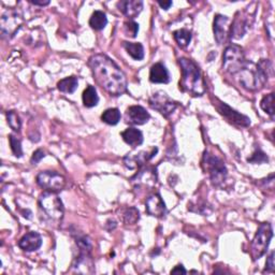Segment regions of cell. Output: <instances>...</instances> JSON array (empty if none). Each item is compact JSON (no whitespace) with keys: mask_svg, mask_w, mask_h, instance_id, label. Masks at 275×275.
I'll list each match as a JSON object with an SVG mask.
<instances>
[{"mask_svg":"<svg viewBox=\"0 0 275 275\" xmlns=\"http://www.w3.org/2000/svg\"><path fill=\"white\" fill-rule=\"evenodd\" d=\"M88 64L94 78L110 95L120 96L127 90L125 74L110 57L104 54H96L90 57Z\"/></svg>","mask_w":275,"mask_h":275,"instance_id":"1","label":"cell"},{"mask_svg":"<svg viewBox=\"0 0 275 275\" xmlns=\"http://www.w3.org/2000/svg\"><path fill=\"white\" fill-rule=\"evenodd\" d=\"M178 64L182 70L180 88L192 96H202L206 92L204 82L199 67L192 60L180 58Z\"/></svg>","mask_w":275,"mask_h":275,"instance_id":"2","label":"cell"},{"mask_svg":"<svg viewBox=\"0 0 275 275\" xmlns=\"http://www.w3.org/2000/svg\"><path fill=\"white\" fill-rule=\"evenodd\" d=\"M248 60L242 48L238 46H229L222 55V69L231 76H236L244 67Z\"/></svg>","mask_w":275,"mask_h":275,"instance_id":"3","label":"cell"},{"mask_svg":"<svg viewBox=\"0 0 275 275\" xmlns=\"http://www.w3.org/2000/svg\"><path fill=\"white\" fill-rule=\"evenodd\" d=\"M273 236V229L271 224L264 222L259 226L254 240L252 242V259L257 260L262 257L269 248L271 238Z\"/></svg>","mask_w":275,"mask_h":275,"instance_id":"4","label":"cell"},{"mask_svg":"<svg viewBox=\"0 0 275 275\" xmlns=\"http://www.w3.org/2000/svg\"><path fill=\"white\" fill-rule=\"evenodd\" d=\"M39 206L50 220H60L64 216V204L58 194L54 192H43L39 198Z\"/></svg>","mask_w":275,"mask_h":275,"instance_id":"5","label":"cell"},{"mask_svg":"<svg viewBox=\"0 0 275 275\" xmlns=\"http://www.w3.org/2000/svg\"><path fill=\"white\" fill-rule=\"evenodd\" d=\"M204 166L206 167V170L208 172L213 185L220 186L225 182L228 171L225 164H224L220 157L206 152L204 156Z\"/></svg>","mask_w":275,"mask_h":275,"instance_id":"6","label":"cell"},{"mask_svg":"<svg viewBox=\"0 0 275 275\" xmlns=\"http://www.w3.org/2000/svg\"><path fill=\"white\" fill-rule=\"evenodd\" d=\"M38 185L46 192H60L66 186V180L55 171H42L37 176Z\"/></svg>","mask_w":275,"mask_h":275,"instance_id":"7","label":"cell"},{"mask_svg":"<svg viewBox=\"0 0 275 275\" xmlns=\"http://www.w3.org/2000/svg\"><path fill=\"white\" fill-rule=\"evenodd\" d=\"M22 23H23V18H22L18 11L13 9L6 10L2 16V23H0L4 37H13L14 34L18 30Z\"/></svg>","mask_w":275,"mask_h":275,"instance_id":"8","label":"cell"},{"mask_svg":"<svg viewBox=\"0 0 275 275\" xmlns=\"http://www.w3.org/2000/svg\"><path fill=\"white\" fill-rule=\"evenodd\" d=\"M150 106L166 118L171 115L178 108L176 101H173L164 92H155L150 99Z\"/></svg>","mask_w":275,"mask_h":275,"instance_id":"9","label":"cell"},{"mask_svg":"<svg viewBox=\"0 0 275 275\" xmlns=\"http://www.w3.org/2000/svg\"><path fill=\"white\" fill-rule=\"evenodd\" d=\"M214 106H216V108L218 110V112L222 115V116H225L228 120L234 122V124H236L242 127H248L250 125V120L248 116H245V115L238 113V111L234 110V108H231L225 102L216 100V104H214Z\"/></svg>","mask_w":275,"mask_h":275,"instance_id":"10","label":"cell"},{"mask_svg":"<svg viewBox=\"0 0 275 275\" xmlns=\"http://www.w3.org/2000/svg\"><path fill=\"white\" fill-rule=\"evenodd\" d=\"M214 37L218 44H224L229 34V18L225 16H216L214 18Z\"/></svg>","mask_w":275,"mask_h":275,"instance_id":"11","label":"cell"},{"mask_svg":"<svg viewBox=\"0 0 275 275\" xmlns=\"http://www.w3.org/2000/svg\"><path fill=\"white\" fill-rule=\"evenodd\" d=\"M157 152H158V150L155 148L152 150L150 153H148V152H146V150H142L134 155L128 154L124 158V162L126 164V167L129 169L141 168L142 166H144V164H146V162H148L150 158H153L157 154Z\"/></svg>","mask_w":275,"mask_h":275,"instance_id":"12","label":"cell"},{"mask_svg":"<svg viewBox=\"0 0 275 275\" xmlns=\"http://www.w3.org/2000/svg\"><path fill=\"white\" fill-rule=\"evenodd\" d=\"M148 112L141 106H129L126 112V120L130 124L134 125H144L150 120Z\"/></svg>","mask_w":275,"mask_h":275,"instance_id":"13","label":"cell"},{"mask_svg":"<svg viewBox=\"0 0 275 275\" xmlns=\"http://www.w3.org/2000/svg\"><path fill=\"white\" fill-rule=\"evenodd\" d=\"M146 212L154 217H162L167 213V208H166V204L164 200L162 199L160 194H154L150 196L146 199Z\"/></svg>","mask_w":275,"mask_h":275,"instance_id":"14","label":"cell"},{"mask_svg":"<svg viewBox=\"0 0 275 275\" xmlns=\"http://www.w3.org/2000/svg\"><path fill=\"white\" fill-rule=\"evenodd\" d=\"M118 8L127 18H134L143 10V2L141 0H122L118 4Z\"/></svg>","mask_w":275,"mask_h":275,"instance_id":"15","label":"cell"},{"mask_svg":"<svg viewBox=\"0 0 275 275\" xmlns=\"http://www.w3.org/2000/svg\"><path fill=\"white\" fill-rule=\"evenodd\" d=\"M42 245V238L38 232L30 231L26 234L23 238L18 241L20 248L25 252H34L38 250Z\"/></svg>","mask_w":275,"mask_h":275,"instance_id":"16","label":"cell"},{"mask_svg":"<svg viewBox=\"0 0 275 275\" xmlns=\"http://www.w3.org/2000/svg\"><path fill=\"white\" fill-rule=\"evenodd\" d=\"M150 81L156 84H167L170 82V74L162 62L153 64L150 71Z\"/></svg>","mask_w":275,"mask_h":275,"instance_id":"17","label":"cell"},{"mask_svg":"<svg viewBox=\"0 0 275 275\" xmlns=\"http://www.w3.org/2000/svg\"><path fill=\"white\" fill-rule=\"evenodd\" d=\"M122 140H124L130 146L136 148L143 143V134L139 129L136 128H127L125 132H122Z\"/></svg>","mask_w":275,"mask_h":275,"instance_id":"18","label":"cell"},{"mask_svg":"<svg viewBox=\"0 0 275 275\" xmlns=\"http://www.w3.org/2000/svg\"><path fill=\"white\" fill-rule=\"evenodd\" d=\"M132 180L136 183V185L153 186L156 183V173L152 169H144L143 171L136 173V176L132 178Z\"/></svg>","mask_w":275,"mask_h":275,"instance_id":"19","label":"cell"},{"mask_svg":"<svg viewBox=\"0 0 275 275\" xmlns=\"http://www.w3.org/2000/svg\"><path fill=\"white\" fill-rule=\"evenodd\" d=\"M124 48L130 57L134 60H142L144 58V48L138 42H124Z\"/></svg>","mask_w":275,"mask_h":275,"instance_id":"20","label":"cell"},{"mask_svg":"<svg viewBox=\"0 0 275 275\" xmlns=\"http://www.w3.org/2000/svg\"><path fill=\"white\" fill-rule=\"evenodd\" d=\"M83 104L86 108L96 106L99 102V97L97 95V90L92 85H88L83 92Z\"/></svg>","mask_w":275,"mask_h":275,"instance_id":"21","label":"cell"},{"mask_svg":"<svg viewBox=\"0 0 275 275\" xmlns=\"http://www.w3.org/2000/svg\"><path fill=\"white\" fill-rule=\"evenodd\" d=\"M108 24V18L102 11H95L90 20V26L95 30H102Z\"/></svg>","mask_w":275,"mask_h":275,"instance_id":"22","label":"cell"},{"mask_svg":"<svg viewBox=\"0 0 275 275\" xmlns=\"http://www.w3.org/2000/svg\"><path fill=\"white\" fill-rule=\"evenodd\" d=\"M78 81L76 76H69V78H64L58 82L57 84V88L62 92H66V94H72L78 88Z\"/></svg>","mask_w":275,"mask_h":275,"instance_id":"23","label":"cell"},{"mask_svg":"<svg viewBox=\"0 0 275 275\" xmlns=\"http://www.w3.org/2000/svg\"><path fill=\"white\" fill-rule=\"evenodd\" d=\"M101 120L104 122L108 125H116L120 120V112L118 108H108L106 110L102 115H101Z\"/></svg>","mask_w":275,"mask_h":275,"instance_id":"24","label":"cell"},{"mask_svg":"<svg viewBox=\"0 0 275 275\" xmlns=\"http://www.w3.org/2000/svg\"><path fill=\"white\" fill-rule=\"evenodd\" d=\"M173 37H174L178 46L186 48L192 41V32L187 30H178L173 32Z\"/></svg>","mask_w":275,"mask_h":275,"instance_id":"25","label":"cell"},{"mask_svg":"<svg viewBox=\"0 0 275 275\" xmlns=\"http://www.w3.org/2000/svg\"><path fill=\"white\" fill-rule=\"evenodd\" d=\"M260 106H262V108L266 113L273 116L274 115V94L271 92V94H269V95L264 96L262 100V102H260Z\"/></svg>","mask_w":275,"mask_h":275,"instance_id":"26","label":"cell"},{"mask_svg":"<svg viewBox=\"0 0 275 275\" xmlns=\"http://www.w3.org/2000/svg\"><path fill=\"white\" fill-rule=\"evenodd\" d=\"M6 120H8L9 126L14 130V132H20L22 127V122L16 112L9 111L6 113Z\"/></svg>","mask_w":275,"mask_h":275,"instance_id":"27","label":"cell"},{"mask_svg":"<svg viewBox=\"0 0 275 275\" xmlns=\"http://www.w3.org/2000/svg\"><path fill=\"white\" fill-rule=\"evenodd\" d=\"M139 211L136 208H129L126 210L124 214V220L127 225H134V224L139 220Z\"/></svg>","mask_w":275,"mask_h":275,"instance_id":"28","label":"cell"},{"mask_svg":"<svg viewBox=\"0 0 275 275\" xmlns=\"http://www.w3.org/2000/svg\"><path fill=\"white\" fill-rule=\"evenodd\" d=\"M9 141H10V146L13 152V154L16 157H22L23 156V150H22V142L16 136L10 134L9 136Z\"/></svg>","mask_w":275,"mask_h":275,"instance_id":"29","label":"cell"},{"mask_svg":"<svg viewBox=\"0 0 275 275\" xmlns=\"http://www.w3.org/2000/svg\"><path fill=\"white\" fill-rule=\"evenodd\" d=\"M124 32L129 38H136L139 32V24L134 20H128L124 24Z\"/></svg>","mask_w":275,"mask_h":275,"instance_id":"30","label":"cell"},{"mask_svg":"<svg viewBox=\"0 0 275 275\" xmlns=\"http://www.w3.org/2000/svg\"><path fill=\"white\" fill-rule=\"evenodd\" d=\"M268 160H269V159H268L266 155L260 150H256L255 153L252 154V156L250 158H248V162H254V164H262Z\"/></svg>","mask_w":275,"mask_h":275,"instance_id":"31","label":"cell"},{"mask_svg":"<svg viewBox=\"0 0 275 275\" xmlns=\"http://www.w3.org/2000/svg\"><path fill=\"white\" fill-rule=\"evenodd\" d=\"M46 154H44V152H43L42 150H37L34 152V153L32 154V164H37L38 162H41V159L44 158Z\"/></svg>","mask_w":275,"mask_h":275,"instance_id":"32","label":"cell"},{"mask_svg":"<svg viewBox=\"0 0 275 275\" xmlns=\"http://www.w3.org/2000/svg\"><path fill=\"white\" fill-rule=\"evenodd\" d=\"M266 271L273 272L274 271V252H272L270 256L268 257L266 262Z\"/></svg>","mask_w":275,"mask_h":275,"instance_id":"33","label":"cell"},{"mask_svg":"<svg viewBox=\"0 0 275 275\" xmlns=\"http://www.w3.org/2000/svg\"><path fill=\"white\" fill-rule=\"evenodd\" d=\"M180 273H182V274H186L187 273L186 270L184 269L183 266H176L174 269H173L171 271V274H180Z\"/></svg>","mask_w":275,"mask_h":275,"instance_id":"34","label":"cell"},{"mask_svg":"<svg viewBox=\"0 0 275 275\" xmlns=\"http://www.w3.org/2000/svg\"><path fill=\"white\" fill-rule=\"evenodd\" d=\"M158 4L162 6V9L168 10L170 6H172V2H158Z\"/></svg>","mask_w":275,"mask_h":275,"instance_id":"35","label":"cell"},{"mask_svg":"<svg viewBox=\"0 0 275 275\" xmlns=\"http://www.w3.org/2000/svg\"><path fill=\"white\" fill-rule=\"evenodd\" d=\"M34 6H48L50 4L48 0H46V2H34V0H32L30 2Z\"/></svg>","mask_w":275,"mask_h":275,"instance_id":"36","label":"cell"}]
</instances>
